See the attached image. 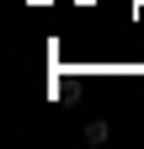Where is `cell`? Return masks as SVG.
Returning <instances> with one entry per match:
<instances>
[{
    "label": "cell",
    "mask_w": 144,
    "mask_h": 149,
    "mask_svg": "<svg viewBox=\"0 0 144 149\" xmlns=\"http://www.w3.org/2000/svg\"><path fill=\"white\" fill-rule=\"evenodd\" d=\"M107 133H112V128H107L101 117H96V123H85V144H107Z\"/></svg>",
    "instance_id": "1"
}]
</instances>
